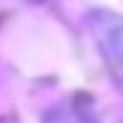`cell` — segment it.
<instances>
[{"label": "cell", "instance_id": "1", "mask_svg": "<svg viewBox=\"0 0 123 123\" xmlns=\"http://www.w3.org/2000/svg\"><path fill=\"white\" fill-rule=\"evenodd\" d=\"M87 27L96 39V48H99L114 84L123 93V15L108 9H93L87 12Z\"/></svg>", "mask_w": 123, "mask_h": 123}, {"label": "cell", "instance_id": "2", "mask_svg": "<svg viewBox=\"0 0 123 123\" xmlns=\"http://www.w3.org/2000/svg\"><path fill=\"white\" fill-rule=\"evenodd\" d=\"M42 123H99V117L81 96H75V99H66L60 105H54L51 111H45Z\"/></svg>", "mask_w": 123, "mask_h": 123}, {"label": "cell", "instance_id": "3", "mask_svg": "<svg viewBox=\"0 0 123 123\" xmlns=\"http://www.w3.org/2000/svg\"><path fill=\"white\" fill-rule=\"evenodd\" d=\"M33 3H42V0H33Z\"/></svg>", "mask_w": 123, "mask_h": 123}]
</instances>
